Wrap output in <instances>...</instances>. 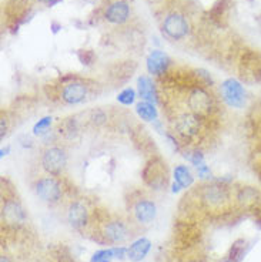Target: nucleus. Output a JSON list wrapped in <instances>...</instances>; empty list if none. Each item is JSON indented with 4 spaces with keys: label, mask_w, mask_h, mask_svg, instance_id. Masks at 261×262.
<instances>
[{
    "label": "nucleus",
    "mask_w": 261,
    "mask_h": 262,
    "mask_svg": "<svg viewBox=\"0 0 261 262\" xmlns=\"http://www.w3.org/2000/svg\"><path fill=\"white\" fill-rule=\"evenodd\" d=\"M220 262H234V261H231V259H227V261H220Z\"/></svg>",
    "instance_id": "nucleus-31"
},
{
    "label": "nucleus",
    "mask_w": 261,
    "mask_h": 262,
    "mask_svg": "<svg viewBox=\"0 0 261 262\" xmlns=\"http://www.w3.org/2000/svg\"><path fill=\"white\" fill-rule=\"evenodd\" d=\"M87 96V87L80 81H73L65 85L62 92V98L67 104H77L83 101Z\"/></svg>",
    "instance_id": "nucleus-9"
},
{
    "label": "nucleus",
    "mask_w": 261,
    "mask_h": 262,
    "mask_svg": "<svg viewBox=\"0 0 261 262\" xmlns=\"http://www.w3.org/2000/svg\"><path fill=\"white\" fill-rule=\"evenodd\" d=\"M134 98H136V92L133 89H124L123 92L118 93L117 100L118 103H122L124 105H130L134 103Z\"/></svg>",
    "instance_id": "nucleus-21"
},
{
    "label": "nucleus",
    "mask_w": 261,
    "mask_h": 262,
    "mask_svg": "<svg viewBox=\"0 0 261 262\" xmlns=\"http://www.w3.org/2000/svg\"><path fill=\"white\" fill-rule=\"evenodd\" d=\"M113 249V255H114V259H124L127 258V248L124 247H114Z\"/></svg>",
    "instance_id": "nucleus-25"
},
{
    "label": "nucleus",
    "mask_w": 261,
    "mask_h": 262,
    "mask_svg": "<svg viewBox=\"0 0 261 262\" xmlns=\"http://www.w3.org/2000/svg\"><path fill=\"white\" fill-rule=\"evenodd\" d=\"M6 134V123H5V118H2V138L5 137Z\"/></svg>",
    "instance_id": "nucleus-28"
},
{
    "label": "nucleus",
    "mask_w": 261,
    "mask_h": 262,
    "mask_svg": "<svg viewBox=\"0 0 261 262\" xmlns=\"http://www.w3.org/2000/svg\"><path fill=\"white\" fill-rule=\"evenodd\" d=\"M197 171H198V176H200L202 178H209L210 176H211V171H210V168L206 165V164L202 165V167H198Z\"/></svg>",
    "instance_id": "nucleus-26"
},
{
    "label": "nucleus",
    "mask_w": 261,
    "mask_h": 262,
    "mask_svg": "<svg viewBox=\"0 0 261 262\" xmlns=\"http://www.w3.org/2000/svg\"><path fill=\"white\" fill-rule=\"evenodd\" d=\"M242 241H237V243L233 245V248L230 251V259L231 261L237 262L240 258H242V251H243V245H240Z\"/></svg>",
    "instance_id": "nucleus-23"
},
{
    "label": "nucleus",
    "mask_w": 261,
    "mask_h": 262,
    "mask_svg": "<svg viewBox=\"0 0 261 262\" xmlns=\"http://www.w3.org/2000/svg\"><path fill=\"white\" fill-rule=\"evenodd\" d=\"M151 248V243L147 238H138L137 241L131 244L127 248V258L131 262H140L144 256L149 254Z\"/></svg>",
    "instance_id": "nucleus-15"
},
{
    "label": "nucleus",
    "mask_w": 261,
    "mask_h": 262,
    "mask_svg": "<svg viewBox=\"0 0 261 262\" xmlns=\"http://www.w3.org/2000/svg\"><path fill=\"white\" fill-rule=\"evenodd\" d=\"M2 216H3V221L9 225H20L26 220L25 210L22 208V205L17 201H7L3 205Z\"/></svg>",
    "instance_id": "nucleus-8"
},
{
    "label": "nucleus",
    "mask_w": 261,
    "mask_h": 262,
    "mask_svg": "<svg viewBox=\"0 0 261 262\" xmlns=\"http://www.w3.org/2000/svg\"><path fill=\"white\" fill-rule=\"evenodd\" d=\"M42 165L43 168L50 172L53 176H57L62 172L66 165V154L65 151L59 147H50L43 152L42 157Z\"/></svg>",
    "instance_id": "nucleus-3"
},
{
    "label": "nucleus",
    "mask_w": 261,
    "mask_h": 262,
    "mask_svg": "<svg viewBox=\"0 0 261 262\" xmlns=\"http://www.w3.org/2000/svg\"><path fill=\"white\" fill-rule=\"evenodd\" d=\"M222 94L224 101L233 108H242L246 104V90L243 84L235 79H227L222 84Z\"/></svg>",
    "instance_id": "nucleus-1"
},
{
    "label": "nucleus",
    "mask_w": 261,
    "mask_h": 262,
    "mask_svg": "<svg viewBox=\"0 0 261 262\" xmlns=\"http://www.w3.org/2000/svg\"><path fill=\"white\" fill-rule=\"evenodd\" d=\"M176 130L177 133L184 138H191L196 136L198 130H200V121L198 117L191 114H182L177 118L176 121Z\"/></svg>",
    "instance_id": "nucleus-7"
},
{
    "label": "nucleus",
    "mask_w": 261,
    "mask_h": 262,
    "mask_svg": "<svg viewBox=\"0 0 261 262\" xmlns=\"http://www.w3.org/2000/svg\"><path fill=\"white\" fill-rule=\"evenodd\" d=\"M190 161H191V164L196 167V168H198V167H202V165H204V157H203L202 152H193L191 156H190Z\"/></svg>",
    "instance_id": "nucleus-24"
},
{
    "label": "nucleus",
    "mask_w": 261,
    "mask_h": 262,
    "mask_svg": "<svg viewBox=\"0 0 261 262\" xmlns=\"http://www.w3.org/2000/svg\"><path fill=\"white\" fill-rule=\"evenodd\" d=\"M187 103H189L191 113L197 117H206L213 110L211 96L202 87H196V89L191 90Z\"/></svg>",
    "instance_id": "nucleus-2"
},
{
    "label": "nucleus",
    "mask_w": 261,
    "mask_h": 262,
    "mask_svg": "<svg viewBox=\"0 0 261 262\" xmlns=\"http://www.w3.org/2000/svg\"><path fill=\"white\" fill-rule=\"evenodd\" d=\"M52 124V117H45L39 120V123L33 127V133L36 134V136H39V134H45L47 130H49V127Z\"/></svg>",
    "instance_id": "nucleus-22"
},
{
    "label": "nucleus",
    "mask_w": 261,
    "mask_h": 262,
    "mask_svg": "<svg viewBox=\"0 0 261 262\" xmlns=\"http://www.w3.org/2000/svg\"><path fill=\"white\" fill-rule=\"evenodd\" d=\"M114 259L113 255V249H100L97 252H94L90 258V262H111Z\"/></svg>",
    "instance_id": "nucleus-20"
},
{
    "label": "nucleus",
    "mask_w": 261,
    "mask_h": 262,
    "mask_svg": "<svg viewBox=\"0 0 261 262\" xmlns=\"http://www.w3.org/2000/svg\"><path fill=\"white\" fill-rule=\"evenodd\" d=\"M0 262H10V261L7 259L6 256H2V258H0Z\"/></svg>",
    "instance_id": "nucleus-30"
},
{
    "label": "nucleus",
    "mask_w": 261,
    "mask_h": 262,
    "mask_svg": "<svg viewBox=\"0 0 261 262\" xmlns=\"http://www.w3.org/2000/svg\"><path fill=\"white\" fill-rule=\"evenodd\" d=\"M227 198H229V195H227L226 188L220 187V185H215V184L206 187L204 191H203V201L206 204H209L210 207L222 205Z\"/></svg>",
    "instance_id": "nucleus-10"
},
{
    "label": "nucleus",
    "mask_w": 261,
    "mask_h": 262,
    "mask_svg": "<svg viewBox=\"0 0 261 262\" xmlns=\"http://www.w3.org/2000/svg\"><path fill=\"white\" fill-rule=\"evenodd\" d=\"M137 89L138 94H140V97L143 98V101H149V103H153V104L156 103V87H154L153 81H151L147 76H142V77L137 80Z\"/></svg>",
    "instance_id": "nucleus-16"
},
{
    "label": "nucleus",
    "mask_w": 261,
    "mask_h": 262,
    "mask_svg": "<svg viewBox=\"0 0 261 262\" xmlns=\"http://www.w3.org/2000/svg\"><path fill=\"white\" fill-rule=\"evenodd\" d=\"M163 29L166 34L171 39H183L189 33V25L182 14H170L166 17L163 23Z\"/></svg>",
    "instance_id": "nucleus-5"
},
{
    "label": "nucleus",
    "mask_w": 261,
    "mask_h": 262,
    "mask_svg": "<svg viewBox=\"0 0 261 262\" xmlns=\"http://www.w3.org/2000/svg\"><path fill=\"white\" fill-rule=\"evenodd\" d=\"M136 113L143 118L144 121H154L157 118L156 107L153 103H149V101H140L136 105Z\"/></svg>",
    "instance_id": "nucleus-18"
},
{
    "label": "nucleus",
    "mask_w": 261,
    "mask_h": 262,
    "mask_svg": "<svg viewBox=\"0 0 261 262\" xmlns=\"http://www.w3.org/2000/svg\"><path fill=\"white\" fill-rule=\"evenodd\" d=\"M180 188H182V187H180V185H178L177 183L173 184V192H178V191H180Z\"/></svg>",
    "instance_id": "nucleus-29"
},
{
    "label": "nucleus",
    "mask_w": 261,
    "mask_h": 262,
    "mask_svg": "<svg viewBox=\"0 0 261 262\" xmlns=\"http://www.w3.org/2000/svg\"><path fill=\"white\" fill-rule=\"evenodd\" d=\"M129 13H130V9L127 6V3L124 2H116L110 6L107 7L106 10V19L111 21V23H123L129 17Z\"/></svg>",
    "instance_id": "nucleus-14"
},
{
    "label": "nucleus",
    "mask_w": 261,
    "mask_h": 262,
    "mask_svg": "<svg viewBox=\"0 0 261 262\" xmlns=\"http://www.w3.org/2000/svg\"><path fill=\"white\" fill-rule=\"evenodd\" d=\"M143 176L147 184H150L153 187H162L163 184H166V177H167L166 164L160 163L158 160H153L147 164Z\"/></svg>",
    "instance_id": "nucleus-6"
},
{
    "label": "nucleus",
    "mask_w": 261,
    "mask_h": 262,
    "mask_svg": "<svg viewBox=\"0 0 261 262\" xmlns=\"http://www.w3.org/2000/svg\"><path fill=\"white\" fill-rule=\"evenodd\" d=\"M36 194L46 203H57L62 196V188L54 178H42L36 184Z\"/></svg>",
    "instance_id": "nucleus-4"
},
{
    "label": "nucleus",
    "mask_w": 261,
    "mask_h": 262,
    "mask_svg": "<svg viewBox=\"0 0 261 262\" xmlns=\"http://www.w3.org/2000/svg\"><path fill=\"white\" fill-rule=\"evenodd\" d=\"M67 221L73 228H82L87 223V210L83 204L73 203L67 211Z\"/></svg>",
    "instance_id": "nucleus-13"
},
{
    "label": "nucleus",
    "mask_w": 261,
    "mask_h": 262,
    "mask_svg": "<svg viewBox=\"0 0 261 262\" xmlns=\"http://www.w3.org/2000/svg\"><path fill=\"white\" fill-rule=\"evenodd\" d=\"M40 3H45V5H49V6H53V5H56L59 0H39Z\"/></svg>",
    "instance_id": "nucleus-27"
},
{
    "label": "nucleus",
    "mask_w": 261,
    "mask_h": 262,
    "mask_svg": "<svg viewBox=\"0 0 261 262\" xmlns=\"http://www.w3.org/2000/svg\"><path fill=\"white\" fill-rule=\"evenodd\" d=\"M167 67H169V57L163 52L154 50V52L149 54V57H147V70H149L150 74L160 76L167 70Z\"/></svg>",
    "instance_id": "nucleus-12"
},
{
    "label": "nucleus",
    "mask_w": 261,
    "mask_h": 262,
    "mask_svg": "<svg viewBox=\"0 0 261 262\" xmlns=\"http://www.w3.org/2000/svg\"><path fill=\"white\" fill-rule=\"evenodd\" d=\"M174 180L182 188H187L193 184L194 178H193L191 172L186 165H177L176 170H174Z\"/></svg>",
    "instance_id": "nucleus-19"
},
{
    "label": "nucleus",
    "mask_w": 261,
    "mask_h": 262,
    "mask_svg": "<svg viewBox=\"0 0 261 262\" xmlns=\"http://www.w3.org/2000/svg\"><path fill=\"white\" fill-rule=\"evenodd\" d=\"M105 235L110 239L111 243H122L127 238V228L120 221H113L106 225Z\"/></svg>",
    "instance_id": "nucleus-17"
},
{
    "label": "nucleus",
    "mask_w": 261,
    "mask_h": 262,
    "mask_svg": "<svg viewBox=\"0 0 261 262\" xmlns=\"http://www.w3.org/2000/svg\"><path fill=\"white\" fill-rule=\"evenodd\" d=\"M156 204L149 200L138 201L134 207V216L142 224H150L156 218Z\"/></svg>",
    "instance_id": "nucleus-11"
}]
</instances>
